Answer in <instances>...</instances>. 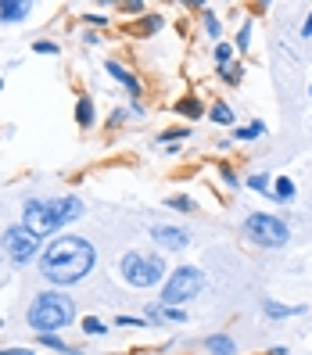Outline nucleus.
<instances>
[{"instance_id":"f03ea898","label":"nucleus","mask_w":312,"mask_h":355,"mask_svg":"<svg viewBox=\"0 0 312 355\" xmlns=\"http://www.w3.org/2000/svg\"><path fill=\"white\" fill-rule=\"evenodd\" d=\"M83 216V201L76 194H65V198H29L22 205V226L29 230L33 237H58L61 234V226H69Z\"/></svg>"},{"instance_id":"20e7f679","label":"nucleus","mask_w":312,"mask_h":355,"mask_svg":"<svg viewBox=\"0 0 312 355\" xmlns=\"http://www.w3.org/2000/svg\"><path fill=\"white\" fill-rule=\"evenodd\" d=\"M119 273L130 287L137 291H148V287H158L165 284V262L162 255H148V252H126L119 262Z\"/></svg>"},{"instance_id":"f3484780","label":"nucleus","mask_w":312,"mask_h":355,"mask_svg":"<svg viewBox=\"0 0 312 355\" xmlns=\"http://www.w3.org/2000/svg\"><path fill=\"white\" fill-rule=\"evenodd\" d=\"M259 137H266V122H248L244 130H234V140H259Z\"/></svg>"},{"instance_id":"c9c22d12","label":"nucleus","mask_w":312,"mask_h":355,"mask_svg":"<svg viewBox=\"0 0 312 355\" xmlns=\"http://www.w3.org/2000/svg\"><path fill=\"white\" fill-rule=\"evenodd\" d=\"M269 355H287V348H280V345H277V348H269Z\"/></svg>"},{"instance_id":"e433bc0d","label":"nucleus","mask_w":312,"mask_h":355,"mask_svg":"<svg viewBox=\"0 0 312 355\" xmlns=\"http://www.w3.org/2000/svg\"><path fill=\"white\" fill-rule=\"evenodd\" d=\"M309 97H312V83H309Z\"/></svg>"},{"instance_id":"dca6fc26","label":"nucleus","mask_w":312,"mask_h":355,"mask_svg":"<svg viewBox=\"0 0 312 355\" xmlns=\"http://www.w3.org/2000/svg\"><path fill=\"white\" fill-rule=\"evenodd\" d=\"M176 112H180L183 119H191V122H198V119L205 115V108H201L198 97H180V101H176Z\"/></svg>"},{"instance_id":"bb28decb","label":"nucleus","mask_w":312,"mask_h":355,"mask_svg":"<svg viewBox=\"0 0 312 355\" xmlns=\"http://www.w3.org/2000/svg\"><path fill=\"white\" fill-rule=\"evenodd\" d=\"M219 176H223L226 187H241V180H237V173L230 169V165H219Z\"/></svg>"},{"instance_id":"473e14b6","label":"nucleus","mask_w":312,"mask_h":355,"mask_svg":"<svg viewBox=\"0 0 312 355\" xmlns=\"http://www.w3.org/2000/svg\"><path fill=\"white\" fill-rule=\"evenodd\" d=\"M122 11H130V15H137V11H144V4H140V0H126V4H122Z\"/></svg>"},{"instance_id":"2eb2a0df","label":"nucleus","mask_w":312,"mask_h":355,"mask_svg":"<svg viewBox=\"0 0 312 355\" xmlns=\"http://www.w3.org/2000/svg\"><path fill=\"white\" fill-rule=\"evenodd\" d=\"M76 122H79L83 130H90L94 122H97V112H94V101L90 97H79L76 101Z\"/></svg>"},{"instance_id":"a878e982","label":"nucleus","mask_w":312,"mask_h":355,"mask_svg":"<svg viewBox=\"0 0 312 355\" xmlns=\"http://www.w3.org/2000/svg\"><path fill=\"white\" fill-rule=\"evenodd\" d=\"M237 47H241V51L252 47V22H244V26H241V33H237Z\"/></svg>"},{"instance_id":"ddd939ff","label":"nucleus","mask_w":312,"mask_h":355,"mask_svg":"<svg viewBox=\"0 0 312 355\" xmlns=\"http://www.w3.org/2000/svg\"><path fill=\"white\" fill-rule=\"evenodd\" d=\"M262 312L269 320H287V316H302L305 305H280V302H262Z\"/></svg>"},{"instance_id":"a211bd4d","label":"nucleus","mask_w":312,"mask_h":355,"mask_svg":"<svg viewBox=\"0 0 312 355\" xmlns=\"http://www.w3.org/2000/svg\"><path fill=\"white\" fill-rule=\"evenodd\" d=\"M36 341L44 345V348H54V352H61V355H72V348H69L65 341H61L58 334H36Z\"/></svg>"},{"instance_id":"f8f14e48","label":"nucleus","mask_w":312,"mask_h":355,"mask_svg":"<svg viewBox=\"0 0 312 355\" xmlns=\"http://www.w3.org/2000/svg\"><path fill=\"white\" fill-rule=\"evenodd\" d=\"M201 345H205L208 355H234V352H237V345H234L230 334H208Z\"/></svg>"},{"instance_id":"cd10ccee","label":"nucleus","mask_w":312,"mask_h":355,"mask_svg":"<svg viewBox=\"0 0 312 355\" xmlns=\"http://www.w3.org/2000/svg\"><path fill=\"white\" fill-rule=\"evenodd\" d=\"M33 51H36V54H58V44H51V40H36Z\"/></svg>"},{"instance_id":"7ed1b4c3","label":"nucleus","mask_w":312,"mask_h":355,"mask_svg":"<svg viewBox=\"0 0 312 355\" xmlns=\"http://www.w3.org/2000/svg\"><path fill=\"white\" fill-rule=\"evenodd\" d=\"M26 320L36 334H58V330H65L76 323V302L65 295V291H44V295H36L29 312H26Z\"/></svg>"},{"instance_id":"72a5a7b5","label":"nucleus","mask_w":312,"mask_h":355,"mask_svg":"<svg viewBox=\"0 0 312 355\" xmlns=\"http://www.w3.org/2000/svg\"><path fill=\"white\" fill-rule=\"evenodd\" d=\"M302 36H305V40H312V11H309V18L302 22Z\"/></svg>"},{"instance_id":"7c9ffc66","label":"nucleus","mask_w":312,"mask_h":355,"mask_svg":"<svg viewBox=\"0 0 312 355\" xmlns=\"http://www.w3.org/2000/svg\"><path fill=\"white\" fill-rule=\"evenodd\" d=\"M83 22H87V26H108L112 18L108 15H83Z\"/></svg>"},{"instance_id":"4468645a","label":"nucleus","mask_w":312,"mask_h":355,"mask_svg":"<svg viewBox=\"0 0 312 355\" xmlns=\"http://www.w3.org/2000/svg\"><path fill=\"white\" fill-rule=\"evenodd\" d=\"M269 198H277L280 205H291V201H295V180L277 176V180H273V187H269Z\"/></svg>"},{"instance_id":"9b49d317","label":"nucleus","mask_w":312,"mask_h":355,"mask_svg":"<svg viewBox=\"0 0 312 355\" xmlns=\"http://www.w3.org/2000/svg\"><path fill=\"white\" fill-rule=\"evenodd\" d=\"M104 72H108L115 83H122V87H126L133 97H140V79H137L126 65H119V61H104Z\"/></svg>"},{"instance_id":"412c9836","label":"nucleus","mask_w":312,"mask_h":355,"mask_svg":"<svg viewBox=\"0 0 312 355\" xmlns=\"http://www.w3.org/2000/svg\"><path fill=\"white\" fill-rule=\"evenodd\" d=\"M162 26H165V18H162V15H148V18H144V22L137 26V33H158Z\"/></svg>"},{"instance_id":"4be33fe9","label":"nucleus","mask_w":312,"mask_h":355,"mask_svg":"<svg viewBox=\"0 0 312 355\" xmlns=\"http://www.w3.org/2000/svg\"><path fill=\"white\" fill-rule=\"evenodd\" d=\"M216 61H219V69H230V61H234V47H230V44H216Z\"/></svg>"},{"instance_id":"393cba45","label":"nucleus","mask_w":312,"mask_h":355,"mask_svg":"<svg viewBox=\"0 0 312 355\" xmlns=\"http://www.w3.org/2000/svg\"><path fill=\"white\" fill-rule=\"evenodd\" d=\"M201 22H205V33H208V36H219V33H223V22H219V18L208 11V8H205V18H201Z\"/></svg>"},{"instance_id":"9d476101","label":"nucleus","mask_w":312,"mask_h":355,"mask_svg":"<svg viewBox=\"0 0 312 355\" xmlns=\"http://www.w3.org/2000/svg\"><path fill=\"white\" fill-rule=\"evenodd\" d=\"M33 15V4L29 0H0V22H26Z\"/></svg>"},{"instance_id":"39448f33","label":"nucleus","mask_w":312,"mask_h":355,"mask_svg":"<svg viewBox=\"0 0 312 355\" xmlns=\"http://www.w3.org/2000/svg\"><path fill=\"white\" fill-rule=\"evenodd\" d=\"M201 287H205V273H201V269L198 266H180L162 284V305H176L180 309L187 302H194L201 295Z\"/></svg>"},{"instance_id":"6ab92c4d","label":"nucleus","mask_w":312,"mask_h":355,"mask_svg":"<svg viewBox=\"0 0 312 355\" xmlns=\"http://www.w3.org/2000/svg\"><path fill=\"white\" fill-rule=\"evenodd\" d=\"M208 115H212V122H219V126H230V122H234V108H230V104H212V112H208Z\"/></svg>"},{"instance_id":"1a4fd4ad","label":"nucleus","mask_w":312,"mask_h":355,"mask_svg":"<svg viewBox=\"0 0 312 355\" xmlns=\"http://www.w3.org/2000/svg\"><path fill=\"white\" fill-rule=\"evenodd\" d=\"M148 323H187V312L176 309V305H162V302H151L148 305Z\"/></svg>"},{"instance_id":"2f4dec72","label":"nucleus","mask_w":312,"mask_h":355,"mask_svg":"<svg viewBox=\"0 0 312 355\" xmlns=\"http://www.w3.org/2000/svg\"><path fill=\"white\" fill-rule=\"evenodd\" d=\"M241 72H244L241 65H230V69H223V79H226V83H237V79H241Z\"/></svg>"},{"instance_id":"423d86ee","label":"nucleus","mask_w":312,"mask_h":355,"mask_svg":"<svg viewBox=\"0 0 312 355\" xmlns=\"http://www.w3.org/2000/svg\"><path fill=\"white\" fill-rule=\"evenodd\" d=\"M244 230H248V237L262 248H284L291 241V226L280 216H269V212H252L244 219Z\"/></svg>"},{"instance_id":"b1692460","label":"nucleus","mask_w":312,"mask_h":355,"mask_svg":"<svg viewBox=\"0 0 312 355\" xmlns=\"http://www.w3.org/2000/svg\"><path fill=\"white\" fill-rule=\"evenodd\" d=\"M269 183H273V180H269L266 173H255V176H248V187H252V191H259V194H269Z\"/></svg>"},{"instance_id":"aec40b11","label":"nucleus","mask_w":312,"mask_h":355,"mask_svg":"<svg viewBox=\"0 0 312 355\" xmlns=\"http://www.w3.org/2000/svg\"><path fill=\"white\" fill-rule=\"evenodd\" d=\"M83 334L101 338V334H108V327H104V320H97V316H83Z\"/></svg>"},{"instance_id":"5701e85b","label":"nucleus","mask_w":312,"mask_h":355,"mask_svg":"<svg viewBox=\"0 0 312 355\" xmlns=\"http://www.w3.org/2000/svg\"><path fill=\"white\" fill-rule=\"evenodd\" d=\"M165 205H169V208H180V212H194V208H198V205H194L191 198H187V194H173Z\"/></svg>"},{"instance_id":"0eeeda50","label":"nucleus","mask_w":312,"mask_h":355,"mask_svg":"<svg viewBox=\"0 0 312 355\" xmlns=\"http://www.w3.org/2000/svg\"><path fill=\"white\" fill-rule=\"evenodd\" d=\"M0 248H4V255L15 262V266H26L40 255V237H33L29 230L18 223V226H8L4 237H0Z\"/></svg>"},{"instance_id":"f257e3e1","label":"nucleus","mask_w":312,"mask_h":355,"mask_svg":"<svg viewBox=\"0 0 312 355\" xmlns=\"http://www.w3.org/2000/svg\"><path fill=\"white\" fill-rule=\"evenodd\" d=\"M97 266V252L87 237L76 234H58L44 252H40V277L54 287H72L83 284Z\"/></svg>"},{"instance_id":"c85d7f7f","label":"nucleus","mask_w":312,"mask_h":355,"mask_svg":"<svg viewBox=\"0 0 312 355\" xmlns=\"http://www.w3.org/2000/svg\"><path fill=\"white\" fill-rule=\"evenodd\" d=\"M187 133H191V130H165V133L158 137V144H169V140H183Z\"/></svg>"},{"instance_id":"f704fd0d","label":"nucleus","mask_w":312,"mask_h":355,"mask_svg":"<svg viewBox=\"0 0 312 355\" xmlns=\"http://www.w3.org/2000/svg\"><path fill=\"white\" fill-rule=\"evenodd\" d=\"M0 355H33V348H4Z\"/></svg>"},{"instance_id":"c756f323","label":"nucleus","mask_w":312,"mask_h":355,"mask_svg":"<svg viewBox=\"0 0 312 355\" xmlns=\"http://www.w3.org/2000/svg\"><path fill=\"white\" fill-rule=\"evenodd\" d=\"M115 323L119 327H148V320H140V316H119Z\"/></svg>"},{"instance_id":"6e6552de","label":"nucleus","mask_w":312,"mask_h":355,"mask_svg":"<svg viewBox=\"0 0 312 355\" xmlns=\"http://www.w3.org/2000/svg\"><path fill=\"white\" fill-rule=\"evenodd\" d=\"M151 237H155V244L165 248V252H183V248L191 244V234H187L183 226H169V223L151 226Z\"/></svg>"}]
</instances>
